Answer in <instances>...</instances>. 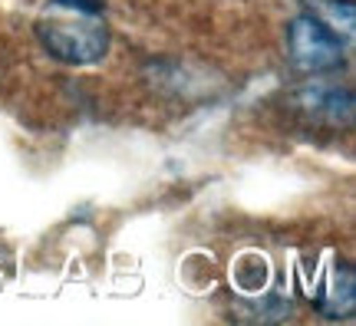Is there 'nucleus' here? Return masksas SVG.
<instances>
[{
    "mask_svg": "<svg viewBox=\"0 0 356 326\" xmlns=\"http://www.w3.org/2000/svg\"><path fill=\"white\" fill-rule=\"evenodd\" d=\"M293 102L314 122H327V126H350L353 122V92L343 86L310 83V86L297 89Z\"/></svg>",
    "mask_w": 356,
    "mask_h": 326,
    "instance_id": "7ed1b4c3",
    "label": "nucleus"
},
{
    "mask_svg": "<svg viewBox=\"0 0 356 326\" xmlns=\"http://www.w3.org/2000/svg\"><path fill=\"white\" fill-rule=\"evenodd\" d=\"M63 17V13H47L37 20V40L40 47L50 53L53 60L70 66H89L99 63L109 53V26L102 24L96 13H79Z\"/></svg>",
    "mask_w": 356,
    "mask_h": 326,
    "instance_id": "f257e3e1",
    "label": "nucleus"
},
{
    "mask_svg": "<svg viewBox=\"0 0 356 326\" xmlns=\"http://www.w3.org/2000/svg\"><path fill=\"white\" fill-rule=\"evenodd\" d=\"M56 7H66V10H79V13H96L99 17L106 10V0H53Z\"/></svg>",
    "mask_w": 356,
    "mask_h": 326,
    "instance_id": "20e7f679",
    "label": "nucleus"
},
{
    "mask_svg": "<svg viewBox=\"0 0 356 326\" xmlns=\"http://www.w3.org/2000/svg\"><path fill=\"white\" fill-rule=\"evenodd\" d=\"M287 53L300 73H330L343 63V40L317 13H297L287 26Z\"/></svg>",
    "mask_w": 356,
    "mask_h": 326,
    "instance_id": "f03ea898",
    "label": "nucleus"
}]
</instances>
